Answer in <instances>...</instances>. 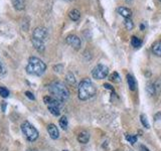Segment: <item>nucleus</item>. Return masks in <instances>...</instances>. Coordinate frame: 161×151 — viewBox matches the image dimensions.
Returning a JSON list of instances; mask_svg holds the SVG:
<instances>
[{
	"instance_id": "1",
	"label": "nucleus",
	"mask_w": 161,
	"mask_h": 151,
	"mask_svg": "<svg viewBox=\"0 0 161 151\" xmlns=\"http://www.w3.org/2000/svg\"><path fill=\"white\" fill-rule=\"evenodd\" d=\"M48 90L53 98L61 102H66L70 97V92L67 86L62 82H53L49 85Z\"/></svg>"
},
{
	"instance_id": "2",
	"label": "nucleus",
	"mask_w": 161,
	"mask_h": 151,
	"mask_svg": "<svg viewBox=\"0 0 161 151\" xmlns=\"http://www.w3.org/2000/svg\"><path fill=\"white\" fill-rule=\"evenodd\" d=\"M96 95V87L90 79H84L79 85V98L87 101Z\"/></svg>"
},
{
	"instance_id": "3",
	"label": "nucleus",
	"mask_w": 161,
	"mask_h": 151,
	"mask_svg": "<svg viewBox=\"0 0 161 151\" xmlns=\"http://www.w3.org/2000/svg\"><path fill=\"white\" fill-rule=\"evenodd\" d=\"M46 70V64L39 58L31 57L28 59V64L26 66L27 74L32 76H41Z\"/></svg>"
},
{
	"instance_id": "4",
	"label": "nucleus",
	"mask_w": 161,
	"mask_h": 151,
	"mask_svg": "<svg viewBox=\"0 0 161 151\" xmlns=\"http://www.w3.org/2000/svg\"><path fill=\"white\" fill-rule=\"evenodd\" d=\"M44 101L48 108V111L53 116H60L62 110V102L57 100L56 98L52 96H45L44 98Z\"/></svg>"
},
{
	"instance_id": "5",
	"label": "nucleus",
	"mask_w": 161,
	"mask_h": 151,
	"mask_svg": "<svg viewBox=\"0 0 161 151\" xmlns=\"http://www.w3.org/2000/svg\"><path fill=\"white\" fill-rule=\"evenodd\" d=\"M21 131H22L25 138L30 142L35 141L39 138V131L27 121H25V122L21 124Z\"/></svg>"
},
{
	"instance_id": "6",
	"label": "nucleus",
	"mask_w": 161,
	"mask_h": 151,
	"mask_svg": "<svg viewBox=\"0 0 161 151\" xmlns=\"http://www.w3.org/2000/svg\"><path fill=\"white\" fill-rule=\"evenodd\" d=\"M109 74V68L105 64H97V66L93 68L92 71V76L96 80H103Z\"/></svg>"
},
{
	"instance_id": "7",
	"label": "nucleus",
	"mask_w": 161,
	"mask_h": 151,
	"mask_svg": "<svg viewBox=\"0 0 161 151\" xmlns=\"http://www.w3.org/2000/svg\"><path fill=\"white\" fill-rule=\"evenodd\" d=\"M48 29L44 26H39L34 28L32 32V38L37 40H40V41H45L48 40Z\"/></svg>"
},
{
	"instance_id": "8",
	"label": "nucleus",
	"mask_w": 161,
	"mask_h": 151,
	"mask_svg": "<svg viewBox=\"0 0 161 151\" xmlns=\"http://www.w3.org/2000/svg\"><path fill=\"white\" fill-rule=\"evenodd\" d=\"M66 41L67 45H71V47H74L75 50H79L80 47V40L77 35H75V34H70V35H67L66 38Z\"/></svg>"
},
{
	"instance_id": "9",
	"label": "nucleus",
	"mask_w": 161,
	"mask_h": 151,
	"mask_svg": "<svg viewBox=\"0 0 161 151\" xmlns=\"http://www.w3.org/2000/svg\"><path fill=\"white\" fill-rule=\"evenodd\" d=\"M48 132L50 136V138L53 140L58 139L60 137V132H58V129L54 124H49L48 126Z\"/></svg>"
},
{
	"instance_id": "10",
	"label": "nucleus",
	"mask_w": 161,
	"mask_h": 151,
	"mask_svg": "<svg viewBox=\"0 0 161 151\" xmlns=\"http://www.w3.org/2000/svg\"><path fill=\"white\" fill-rule=\"evenodd\" d=\"M117 12L121 16L124 17V18H131V16H132V11H131V9H129V8H127V7H123V6L118 7Z\"/></svg>"
},
{
	"instance_id": "11",
	"label": "nucleus",
	"mask_w": 161,
	"mask_h": 151,
	"mask_svg": "<svg viewBox=\"0 0 161 151\" xmlns=\"http://www.w3.org/2000/svg\"><path fill=\"white\" fill-rule=\"evenodd\" d=\"M31 41H32V45L34 46V49L39 51V53H44V41H40V40H34V38H31Z\"/></svg>"
},
{
	"instance_id": "12",
	"label": "nucleus",
	"mask_w": 161,
	"mask_h": 151,
	"mask_svg": "<svg viewBox=\"0 0 161 151\" xmlns=\"http://www.w3.org/2000/svg\"><path fill=\"white\" fill-rule=\"evenodd\" d=\"M89 140H90V135H89V133L87 131H82L78 135V141L80 143L86 144L89 142Z\"/></svg>"
},
{
	"instance_id": "13",
	"label": "nucleus",
	"mask_w": 161,
	"mask_h": 151,
	"mask_svg": "<svg viewBox=\"0 0 161 151\" xmlns=\"http://www.w3.org/2000/svg\"><path fill=\"white\" fill-rule=\"evenodd\" d=\"M127 82H128V86H129V89L131 91H135L137 89V83H136V80L135 78L131 75H127Z\"/></svg>"
},
{
	"instance_id": "14",
	"label": "nucleus",
	"mask_w": 161,
	"mask_h": 151,
	"mask_svg": "<svg viewBox=\"0 0 161 151\" xmlns=\"http://www.w3.org/2000/svg\"><path fill=\"white\" fill-rule=\"evenodd\" d=\"M152 51L155 55L161 57V41H156L152 45Z\"/></svg>"
},
{
	"instance_id": "15",
	"label": "nucleus",
	"mask_w": 161,
	"mask_h": 151,
	"mask_svg": "<svg viewBox=\"0 0 161 151\" xmlns=\"http://www.w3.org/2000/svg\"><path fill=\"white\" fill-rule=\"evenodd\" d=\"M69 16H70V18H71V20L77 21V20H79V19H80V11H79L78 9H73V10H71V11H70Z\"/></svg>"
},
{
	"instance_id": "16",
	"label": "nucleus",
	"mask_w": 161,
	"mask_h": 151,
	"mask_svg": "<svg viewBox=\"0 0 161 151\" xmlns=\"http://www.w3.org/2000/svg\"><path fill=\"white\" fill-rule=\"evenodd\" d=\"M66 80L67 83H69V85H71V86H76V83H77L75 76L71 74V73H69V74L66 76Z\"/></svg>"
},
{
	"instance_id": "17",
	"label": "nucleus",
	"mask_w": 161,
	"mask_h": 151,
	"mask_svg": "<svg viewBox=\"0 0 161 151\" xmlns=\"http://www.w3.org/2000/svg\"><path fill=\"white\" fill-rule=\"evenodd\" d=\"M146 91H147L148 93H149L150 96H153V95H155L156 91H155L154 84H152V83H150V82H148L147 86H146Z\"/></svg>"
},
{
	"instance_id": "18",
	"label": "nucleus",
	"mask_w": 161,
	"mask_h": 151,
	"mask_svg": "<svg viewBox=\"0 0 161 151\" xmlns=\"http://www.w3.org/2000/svg\"><path fill=\"white\" fill-rule=\"evenodd\" d=\"M58 124H60V126L63 129V130H66V129L67 128V125H69L67 118L66 117V116H62V117L60 119V122H58Z\"/></svg>"
},
{
	"instance_id": "19",
	"label": "nucleus",
	"mask_w": 161,
	"mask_h": 151,
	"mask_svg": "<svg viewBox=\"0 0 161 151\" xmlns=\"http://www.w3.org/2000/svg\"><path fill=\"white\" fill-rule=\"evenodd\" d=\"M131 45L134 47H140L141 45V40H139L137 36H132L131 37Z\"/></svg>"
},
{
	"instance_id": "20",
	"label": "nucleus",
	"mask_w": 161,
	"mask_h": 151,
	"mask_svg": "<svg viewBox=\"0 0 161 151\" xmlns=\"http://www.w3.org/2000/svg\"><path fill=\"white\" fill-rule=\"evenodd\" d=\"M12 2H13V5L16 9L18 10L23 9V5H24L23 0H12Z\"/></svg>"
},
{
	"instance_id": "21",
	"label": "nucleus",
	"mask_w": 161,
	"mask_h": 151,
	"mask_svg": "<svg viewBox=\"0 0 161 151\" xmlns=\"http://www.w3.org/2000/svg\"><path fill=\"white\" fill-rule=\"evenodd\" d=\"M125 27L127 30H131V29H133L134 27V23H133V21L131 20V18H125Z\"/></svg>"
},
{
	"instance_id": "22",
	"label": "nucleus",
	"mask_w": 161,
	"mask_h": 151,
	"mask_svg": "<svg viewBox=\"0 0 161 151\" xmlns=\"http://www.w3.org/2000/svg\"><path fill=\"white\" fill-rule=\"evenodd\" d=\"M110 80H111L112 82H115V83H120L121 78H120L119 74H118L117 72H114L113 74L110 76Z\"/></svg>"
},
{
	"instance_id": "23",
	"label": "nucleus",
	"mask_w": 161,
	"mask_h": 151,
	"mask_svg": "<svg viewBox=\"0 0 161 151\" xmlns=\"http://www.w3.org/2000/svg\"><path fill=\"white\" fill-rule=\"evenodd\" d=\"M0 96L2 98H7L9 96V91H8L5 87H0Z\"/></svg>"
},
{
	"instance_id": "24",
	"label": "nucleus",
	"mask_w": 161,
	"mask_h": 151,
	"mask_svg": "<svg viewBox=\"0 0 161 151\" xmlns=\"http://www.w3.org/2000/svg\"><path fill=\"white\" fill-rule=\"evenodd\" d=\"M140 120H141V123L143 124V126L144 127H146V128H150V125L149 123H148V120L146 118V116L145 115H140Z\"/></svg>"
},
{
	"instance_id": "25",
	"label": "nucleus",
	"mask_w": 161,
	"mask_h": 151,
	"mask_svg": "<svg viewBox=\"0 0 161 151\" xmlns=\"http://www.w3.org/2000/svg\"><path fill=\"white\" fill-rule=\"evenodd\" d=\"M126 139L128 140L131 144H134V143H136V142H137V137L135 136V135H127Z\"/></svg>"
},
{
	"instance_id": "26",
	"label": "nucleus",
	"mask_w": 161,
	"mask_h": 151,
	"mask_svg": "<svg viewBox=\"0 0 161 151\" xmlns=\"http://www.w3.org/2000/svg\"><path fill=\"white\" fill-rule=\"evenodd\" d=\"M6 68L5 66L2 64V62L0 60V76H4V75H6Z\"/></svg>"
},
{
	"instance_id": "27",
	"label": "nucleus",
	"mask_w": 161,
	"mask_h": 151,
	"mask_svg": "<svg viewBox=\"0 0 161 151\" xmlns=\"http://www.w3.org/2000/svg\"><path fill=\"white\" fill-rule=\"evenodd\" d=\"M154 87H155L156 93H160V91H161V81L160 80H158L157 82H155Z\"/></svg>"
},
{
	"instance_id": "28",
	"label": "nucleus",
	"mask_w": 161,
	"mask_h": 151,
	"mask_svg": "<svg viewBox=\"0 0 161 151\" xmlns=\"http://www.w3.org/2000/svg\"><path fill=\"white\" fill-rule=\"evenodd\" d=\"M25 95H26V97L28 98V99H30V100H34V96H33V94L32 93H30V92H25Z\"/></svg>"
},
{
	"instance_id": "29",
	"label": "nucleus",
	"mask_w": 161,
	"mask_h": 151,
	"mask_svg": "<svg viewBox=\"0 0 161 151\" xmlns=\"http://www.w3.org/2000/svg\"><path fill=\"white\" fill-rule=\"evenodd\" d=\"M104 87H105V89H108V90L114 91V89L112 88V86H111V85H109V84H104Z\"/></svg>"
},
{
	"instance_id": "30",
	"label": "nucleus",
	"mask_w": 161,
	"mask_h": 151,
	"mask_svg": "<svg viewBox=\"0 0 161 151\" xmlns=\"http://www.w3.org/2000/svg\"><path fill=\"white\" fill-rule=\"evenodd\" d=\"M154 119L155 120H161V112H159V113H157L154 116Z\"/></svg>"
},
{
	"instance_id": "31",
	"label": "nucleus",
	"mask_w": 161,
	"mask_h": 151,
	"mask_svg": "<svg viewBox=\"0 0 161 151\" xmlns=\"http://www.w3.org/2000/svg\"><path fill=\"white\" fill-rule=\"evenodd\" d=\"M140 151H149V149H148L147 147H145V146L141 145L140 146Z\"/></svg>"
},
{
	"instance_id": "32",
	"label": "nucleus",
	"mask_w": 161,
	"mask_h": 151,
	"mask_svg": "<svg viewBox=\"0 0 161 151\" xmlns=\"http://www.w3.org/2000/svg\"><path fill=\"white\" fill-rule=\"evenodd\" d=\"M5 107H6V103L5 102H2V110L5 111Z\"/></svg>"
},
{
	"instance_id": "33",
	"label": "nucleus",
	"mask_w": 161,
	"mask_h": 151,
	"mask_svg": "<svg viewBox=\"0 0 161 151\" xmlns=\"http://www.w3.org/2000/svg\"><path fill=\"white\" fill-rule=\"evenodd\" d=\"M125 1H126L127 3H131V2L133 1V0H125Z\"/></svg>"
},
{
	"instance_id": "34",
	"label": "nucleus",
	"mask_w": 161,
	"mask_h": 151,
	"mask_svg": "<svg viewBox=\"0 0 161 151\" xmlns=\"http://www.w3.org/2000/svg\"><path fill=\"white\" fill-rule=\"evenodd\" d=\"M27 151H39V150H36V149H29Z\"/></svg>"
},
{
	"instance_id": "35",
	"label": "nucleus",
	"mask_w": 161,
	"mask_h": 151,
	"mask_svg": "<svg viewBox=\"0 0 161 151\" xmlns=\"http://www.w3.org/2000/svg\"><path fill=\"white\" fill-rule=\"evenodd\" d=\"M66 1H73V0H66Z\"/></svg>"
},
{
	"instance_id": "36",
	"label": "nucleus",
	"mask_w": 161,
	"mask_h": 151,
	"mask_svg": "<svg viewBox=\"0 0 161 151\" xmlns=\"http://www.w3.org/2000/svg\"><path fill=\"white\" fill-rule=\"evenodd\" d=\"M62 151H67V150H62Z\"/></svg>"
},
{
	"instance_id": "37",
	"label": "nucleus",
	"mask_w": 161,
	"mask_h": 151,
	"mask_svg": "<svg viewBox=\"0 0 161 151\" xmlns=\"http://www.w3.org/2000/svg\"><path fill=\"white\" fill-rule=\"evenodd\" d=\"M159 1H160V2H161V0H159Z\"/></svg>"
}]
</instances>
